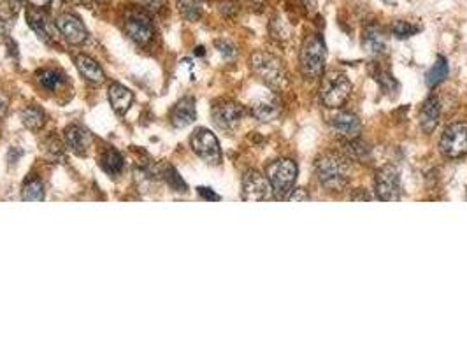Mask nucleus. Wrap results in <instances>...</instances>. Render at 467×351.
Here are the masks:
<instances>
[{
	"mask_svg": "<svg viewBox=\"0 0 467 351\" xmlns=\"http://www.w3.org/2000/svg\"><path fill=\"white\" fill-rule=\"evenodd\" d=\"M316 178L323 188L330 192H339L346 187L350 180V165L346 158L336 153H327L316 160Z\"/></svg>",
	"mask_w": 467,
	"mask_h": 351,
	"instance_id": "obj_1",
	"label": "nucleus"
},
{
	"mask_svg": "<svg viewBox=\"0 0 467 351\" xmlns=\"http://www.w3.org/2000/svg\"><path fill=\"white\" fill-rule=\"evenodd\" d=\"M297 174H299V169L293 160L282 158V160L273 162L267 167V180L273 187L274 197L280 201L289 197L290 192L293 190V185H296Z\"/></svg>",
	"mask_w": 467,
	"mask_h": 351,
	"instance_id": "obj_2",
	"label": "nucleus"
},
{
	"mask_svg": "<svg viewBox=\"0 0 467 351\" xmlns=\"http://www.w3.org/2000/svg\"><path fill=\"white\" fill-rule=\"evenodd\" d=\"M327 46L320 33H313L307 37L300 49V69L307 79H314L323 72Z\"/></svg>",
	"mask_w": 467,
	"mask_h": 351,
	"instance_id": "obj_3",
	"label": "nucleus"
},
{
	"mask_svg": "<svg viewBox=\"0 0 467 351\" xmlns=\"http://www.w3.org/2000/svg\"><path fill=\"white\" fill-rule=\"evenodd\" d=\"M252 69L260 77V81H263L269 88L277 90V88H283L286 84L285 67L270 53H255L252 56Z\"/></svg>",
	"mask_w": 467,
	"mask_h": 351,
	"instance_id": "obj_4",
	"label": "nucleus"
},
{
	"mask_svg": "<svg viewBox=\"0 0 467 351\" xmlns=\"http://www.w3.org/2000/svg\"><path fill=\"white\" fill-rule=\"evenodd\" d=\"M351 93V81L346 74L332 70L323 77L320 88V100L325 107H339Z\"/></svg>",
	"mask_w": 467,
	"mask_h": 351,
	"instance_id": "obj_5",
	"label": "nucleus"
},
{
	"mask_svg": "<svg viewBox=\"0 0 467 351\" xmlns=\"http://www.w3.org/2000/svg\"><path fill=\"white\" fill-rule=\"evenodd\" d=\"M123 26L127 36L134 40L135 44H144L150 42L153 39V23H151V18L143 11V9L139 8H132L125 13L123 18Z\"/></svg>",
	"mask_w": 467,
	"mask_h": 351,
	"instance_id": "obj_6",
	"label": "nucleus"
},
{
	"mask_svg": "<svg viewBox=\"0 0 467 351\" xmlns=\"http://www.w3.org/2000/svg\"><path fill=\"white\" fill-rule=\"evenodd\" d=\"M376 198L394 202L401 198V172L394 165H383L376 172Z\"/></svg>",
	"mask_w": 467,
	"mask_h": 351,
	"instance_id": "obj_7",
	"label": "nucleus"
},
{
	"mask_svg": "<svg viewBox=\"0 0 467 351\" xmlns=\"http://www.w3.org/2000/svg\"><path fill=\"white\" fill-rule=\"evenodd\" d=\"M190 144L195 155L208 164L218 165L222 162V150H220L218 139L208 128H197L192 136Z\"/></svg>",
	"mask_w": 467,
	"mask_h": 351,
	"instance_id": "obj_8",
	"label": "nucleus"
},
{
	"mask_svg": "<svg viewBox=\"0 0 467 351\" xmlns=\"http://www.w3.org/2000/svg\"><path fill=\"white\" fill-rule=\"evenodd\" d=\"M439 150L445 157L459 158L467 153V123H453L443 132Z\"/></svg>",
	"mask_w": 467,
	"mask_h": 351,
	"instance_id": "obj_9",
	"label": "nucleus"
},
{
	"mask_svg": "<svg viewBox=\"0 0 467 351\" xmlns=\"http://www.w3.org/2000/svg\"><path fill=\"white\" fill-rule=\"evenodd\" d=\"M273 195V187L266 176L260 174L259 171H248L243 178V198L248 202H262L270 201Z\"/></svg>",
	"mask_w": 467,
	"mask_h": 351,
	"instance_id": "obj_10",
	"label": "nucleus"
},
{
	"mask_svg": "<svg viewBox=\"0 0 467 351\" xmlns=\"http://www.w3.org/2000/svg\"><path fill=\"white\" fill-rule=\"evenodd\" d=\"M211 116L220 130L229 132L238 127L239 121L245 116V109L232 100H218V102L213 104Z\"/></svg>",
	"mask_w": 467,
	"mask_h": 351,
	"instance_id": "obj_11",
	"label": "nucleus"
},
{
	"mask_svg": "<svg viewBox=\"0 0 467 351\" xmlns=\"http://www.w3.org/2000/svg\"><path fill=\"white\" fill-rule=\"evenodd\" d=\"M56 29L66 37L67 42L70 44H83L88 37L83 22L76 15H72V13H66V15L59 16V20H56Z\"/></svg>",
	"mask_w": 467,
	"mask_h": 351,
	"instance_id": "obj_12",
	"label": "nucleus"
},
{
	"mask_svg": "<svg viewBox=\"0 0 467 351\" xmlns=\"http://www.w3.org/2000/svg\"><path fill=\"white\" fill-rule=\"evenodd\" d=\"M26 22H29L30 29L37 33L40 40H44V42H53L55 40L53 32L59 30L56 29V23L53 25L48 20V16L44 15L39 8H33L32 6V8L26 9Z\"/></svg>",
	"mask_w": 467,
	"mask_h": 351,
	"instance_id": "obj_13",
	"label": "nucleus"
},
{
	"mask_svg": "<svg viewBox=\"0 0 467 351\" xmlns=\"http://www.w3.org/2000/svg\"><path fill=\"white\" fill-rule=\"evenodd\" d=\"M197 118V109H195V99L185 97L179 100L171 111V121L176 128H185L192 125Z\"/></svg>",
	"mask_w": 467,
	"mask_h": 351,
	"instance_id": "obj_14",
	"label": "nucleus"
},
{
	"mask_svg": "<svg viewBox=\"0 0 467 351\" xmlns=\"http://www.w3.org/2000/svg\"><path fill=\"white\" fill-rule=\"evenodd\" d=\"M63 139H66V146L69 148L72 153L76 155H86L88 148H90V134L84 130L79 125H69L63 132Z\"/></svg>",
	"mask_w": 467,
	"mask_h": 351,
	"instance_id": "obj_15",
	"label": "nucleus"
},
{
	"mask_svg": "<svg viewBox=\"0 0 467 351\" xmlns=\"http://www.w3.org/2000/svg\"><path fill=\"white\" fill-rule=\"evenodd\" d=\"M439 116H441V100L438 97H429L424 102L422 109H420V128L425 132V134H431L436 127H438Z\"/></svg>",
	"mask_w": 467,
	"mask_h": 351,
	"instance_id": "obj_16",
	"label": "nucleus"
},
{
	"mask_svg": "<svg viewBox=\"0 0 467 351\" xmlns=\"http://www.w3.org/2000/svg\"><path fill=\"white\" fill-rule=\"evenodd\" d=\"M362 46H364V49L369 55L380 56L383 53H387L388 42L383 30L376 25H371L369 29H365L364 36H362Z\"/></svg>",
	"mask_w": 467,
	"mask_h": 351,
	"instance_id": "obj_17",
	"label": "nucleus"
},
{
	"mask_svg": "<svg viewBox=\"0 0 467 351\" xmlns=\"http://www.w3.org/2000/svg\"><path fill=\"white\" fill-rule=\"evenodd\" d=\"M330 125H332V130L337 136L348 137V139H355L360 134L362 128L358 116L351 113H337L330 121Z\"/></svg>",
	"mask_w": 467,
	"mask_h": 351,
	"instance_id": "obj_18",
	"label": "nucleus"
},
{
	"mask_svg": "<svg viewBox=\"0 0 467 351\" xmlns=\"http://www.w3.org/2000/svg\"><path fill=\"white\" fill-rule=\"evenodd\" d=\"M107 97H109V102L113 106V109L118 114H125L130 109L132 102H134V93L125 88L120 83H111L109 90H107Z\"/></svg>",
	"mask_w": 467,
	"mask_h": 351,
	"instance_id": "obj_19",
	"label": "nucleus"
},
{
	"mask_svg": "<svg viewBox=\"0 0 467 351\" xmlns=\"http://www.w3.org/2000/svg\"><path fill=\"white\" fill-rule=\"evenodd\" d=\"M76 67H77V70H79L81 76H83L84 79L91 81V83H102L104 77H106L104 76L102 67H100L95 60L90 58V56H86V55L77 56Z\"/></svg>",
	"mask_w": 467,
	"mask_h": 351,
	"instance_id": "obj_20",
	"label": "nucleus"
},
{
	"mask_svg": "<svg viewBox=\"0 0 467 351\" xmlns=\"http://www.w3.org/2000/svg\"><path fill=\"white\" fill-rule=\"evenodd\" d=\"M252 114L260 121H273L280 114V106L274 99H260L252 104Z\"/></svg>",
	"mask_w": 467,
	"mask_h": 351,
	"instance_id": "obj_21",
	"label": "nucleus"
},
{
	"mask_svg": "<svg viewBox=\"0 0 467 351\" xmlns=\"http://www.w3.org/2000/svg\"><path fill=\"white\" fill-rule=\"evenodd\" d=\"M100 167L111 176H118L123 171V157L120 155V151L114 150V148H107L106 151L100 157Z\"/></svg>",
	"mask_w": 467,
	"mask_h": 351,
	"instance_id": "obj_22",
	"label": "nucleus"
},
{
	"mask_svg": "<svg viewBox=\"0 0 467 351\" xmlns=\"http://www.w3.org/2000/svg\"><path fill=\"white\" fill-rule=\"evenodd\" d=\"M448 62H446L445 56H439L438 60H436L434 65L429 69V72L425 74V83H427L429 88H434L438 86L439 83H443V81L448 77Z\"/></svg>",
	"mask_w": 467,
	"mask_h": 351,
	"instance_id": "obj_23",
	"label": "nucleus"
},
{
	"mask_svg": "<svg viewBox=\"0 0 467 351\" xmlns=\"http://www.w3.org/2000/svg\"><path fill=\"white\" fill-rule=\"evenodd\" d=\"M37 79H39L40 86L46 88L48 92H55L56 88L66 83V74L56 69H44L37 74Z\"/></svg>",
	"mask_w": 467,
	"mask_h": 351,
	"instance_id": "obj_24",
	"label": "nucleus"
},
{
	"mask_svg": "<svg viewBox=\"0 0 467 351\" xmlns=\"http://www.w3.org/2000/svg\"><path fill=\"white\" fill-rule=\"evenodd\" d=\"M372 76H374V79L380 83L381 90H383L387 95L390 97H395L399 93V83L395 81V77L392 76L390 70L383 69V67H378V69H372Z\"/></svg>",
	"mask_w": 467,
	"mask_h": 351,
	"instance_id": "obj_25",
	"label": "nucleus"
},
{
	"mask_svg": "<svg viewBox=\"0 0 467 351\" xmlns=\"http://www.w3.org/2000/svg\"><path fill=\"white\" fill-rule=\"evenodd\" d=\"M20 118H22V123L25 125L29 130H39L40 127L44 125V111L37 106H26L25 109H22L20 113Z\"/></svg>",
	"mask_w": 467,
	"mask_h": 351,
	"instance_id": "obj_26",
	"label": "nucleus"
},
{
	"mask_svg": "<svg viewBox=\"0 0 467 351\" xmlns=\"http://www.w3.org/2000/svg\"><path fill=\"white\" fill-rule=\"evenodd\" d=\"M22 198H23V201H29V202H40V201H44L43 181H40L39 178H36V176L29 178V180H26L25 183H23Z\"/></svg>",
	"mask_w": 467,
	"mask_h": 351,
	"instance_id": "obj_27",
	"label": "nucleus"
},
{
	"mask_svg": "<svg viewBox=\"0 0 467 351\" xmlns=\"http://www.w3.org/2000/svg\"><path fill=\"white\" fill-rule=\"evenodd\" d=\"M178 9L188 22H195L202 15V0H176Z\"/></svg>",
	"mask_w": 467,
	"mask_h": 351,
	"instance_id": "obj_28",
	"label": "nucleus"
},
{
	"mask_svg": "<svg viewBox=\"0 0 467 351\" xmlns=\"http://www.w3.org/2000/svg\"><path fill=\"white\" fill-rule=\"evenodd\" d=\"M392 36H395L397 39H408V37L416 36L418 32H422V26L415 25V23L404 22V20H397L390 25Z\"/></svg>",
	"mask_w": 467,
	"mask_h": 351,
	"instance_id": "obj_29",
	"label": "nucleus"
},
{
	"mask_svg": "<svg viewBox=\"0 0 467 351\" xmlns=\"http://www.w3.org/2000/svg\"><path fill=\"white\" fill-rule=\"evenodd\" d=\"M23 0H0V22L11 23L22 9Z\"/></svg>",
	"mask_w": 467,
	"mask_h": 351,
	"instance_id": "obj_30",
	"label": "nucleus"
},
{
	"mask_svg": "<svg viewBox=\"0 0 467 351\" xmlns=\"http://www.w3.org/2000/svg\"><path fill=\"white\" fill-rule=\"evenodd\" d=\"M164 176H165V181H167V185L174 192H183V194H185V192H188V187H186V183L181 180V176L178 174V171H176L174 167L167 165Z\"/></svg>",
	"mask_w": 467,
	"mask_h": 351,
	"instance_id": "obj_31",
	"label": "nucleus"
},
{
	"mask_svg": "<svg viewBox=\"0 0 467 351\" xmlns=\"http://www.w3.org/2000/svg\"><path fill=\"white\" fill-rule=\"evenodd\" d=\"M346 148H348V153H350V157L362 158V157H365V155L369 153L367 146H365V144H360L358 141H350V143L346 144Z\"/></svg>",
	"mask_w": 467,
	"mask_h": 351,
	"instance_id": "obj_32",
	"label": "nucleus"
},
{
	"mask_svg": "<svg viewBox=\"0 0 467 351\" xmlns=\"http://www.w3.org/2000/svg\"><path fill=\"white\" fill-rule=\"evenodd\" d=\"M216 48L220 49V53H222L225 58H232V56L236 55V48H234L232 44H230L229 40H225V39L216 40Z\"/></svg>",
	"mask_w": 467,
	"mask_h": 351,
	"instance_id": "obj_33",
	"label": "nucleus"
},
{
	"mask_svg": "<svg viewBox=\"0 0 467 351\" xmlns=\"http://www.w3.org/2000/svg\"><path fill=\"white\" fill-rule=\"evenodd\" d=\"M286 198H289V201H293V202H306V201H309V195L306 194V190H304V188H296V190L290 192V195Z\"/></svg>",
	"mask_w": 467,
	"mask_h": 351,
	"instance_id": "obj_34",
	"label": "nucleus"
},
{
	"mask_svg": "<svg viewBox=\"0 0 467 351\" xmlns=\"http://www.w3.org/2000/svg\"><path fill=\"white\" fill-rule=\"evenodd\" d=\"M197 192H199V195H201L202 198H206V201H220V198H222L218 194H215V192H213L211 188L199 187Z\"/></svg>",
	"mask_w": 467,
	"mask_h": 351,
	"instance_id": "obj_35",
	"label": "nucleus"
},
{
	"mask_svg": "<svg viewBox=\"0 0 467 351\" xmlns=\"http://www.w3.org/2000/svg\"><path fill=\"white\" fill-rule=\"evenodd\" d=\"M351 201H372V195L369 194L367 190H365V188H357V190L353 192V194H351Z\"/></svg>",
	"mask_w": 467,
	"mask_h": 351,
	"instance_id": "obj_36",
	"label": "nucleus"
},
{
	"mask_svg": "<svg viewBox=\"0 0 467 351\" xmlns=\"http://www.w3.org/2000/svg\"><path fill=\"white\" fill-rule=\"evenodd\" d=\"M26 2H29L30 6H33V8L43 9V8H48V6L52 4L53 0H26Z\"/></svg>",
	"mask_w": 467,
	"mask_h": 351,
	"instance_id": "obj_37",
	"label": "nucleus"
},
{
	"mask_svg": "<svg viewBox=\"0 0 467 351\" xmlns=\"http://www.w3.org/2000/svg\"><path fill=\"white\" fill-rule=\"evenodd\" d=\"M6 111H8V100H6V97L0 95V120L6 116Z\"/></svg>",
	"mask_w": 467,
	"mask_h": 351,
	"instance_id": "obj_38",
	"label": "nucleus"
},
{
	"mask_svg": "<svg viewBox=\"0 0 467 351\" xmlns=\"http://www.w3.org/2000/svg\"><path fill=\"white\" fill-rule=\"evenodd\" d=\"M204 48H202V46H197V48H195V52H194V55H197V56H204Z\"/></svg>",
	"mask_w": 467,
	"mask_h": 351,
	"instance_id": "obj_39",
	"label": "nucleus"
},
{
	"mask_svg": "<svg viewBox=\"0 0 467 351\" xmlns=\"http://www.w3.org/2000/svg\"><path fill=\"white\" fill-rule=\"evenodd\" d=\"M99 2H109V0H99Z\"/></svg>",
	"mask_w": 467,
	"mask_h": 351,
	"instance_id": "obj_40",
	"label": "nucleus"
}]
</instances>
